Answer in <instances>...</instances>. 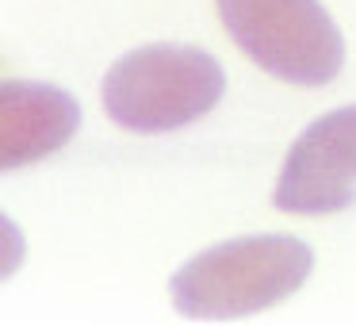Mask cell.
Segmentation results:
<instances>
[{
  "label": "cell",
  "instance_id": "5b68a950",
  "mask_svg": "<svg viewBox=\"0 0 356 326\" xmlns=\"http://www.w3.org/2000/svg\"><path fill=\"white\" fill-rule=\"evenodd\" d=\"M77 131V104L65 93L27 81H4V169L54 154Z\"/></svg>",
  "mask_w": 356,
  "mask_h": 326
},
{
  "label": "cell",
  "instance_id": "277c9868",
  "mask_svg": "<svg viewBox=\"0 0 356 326\" xmlns=\"http://www.w3.org/2000/svg\"><path fill=\"white\" fill-rule=\"evenodd\" d=\"M356 200V108L330 111L299 134L276 180L287 215H333Z\"/></svg>",
  "mask_w": 356,
  "mask_h": 326
},
{
  "label": "cell",
  "instance_id": "6da1fadb",
  "mask_svg": "<svg viewBox=\"0 0 356 326\" xmlns=\"http://www.w3.org/2000/svg\"><path fill=\"white\" fill-rule=\"evenodd\" d=\"M310 249L284 234L203 249L172 277V307L188 318H241L287 300L307 280Z\"/></svg>",
  "mask_w": 356,
  "mask_h": 326
},
{
  "label": "cell",
  "instance_id": "3957f363",
  "mask_svg": "<svg viewBox=\"0 0 356 326\" xmlns=\"http://www.w3.org/2000/svg\"><path fill=\"white\" fill-rule=\"evenodd\" d=\"M218 20L272 77L291 85H325L337 77L345 47L333 20L314 0H215Z\"/></svg>",
  "mask_w": 356,
  "mask_h": 326
},
{
  "label": "cell",
  "instance_id": "7a4b0ae2",
  "mask_svg": "<svg viewBox=\"0 0 356 326\" xmlns=\"http://www.w3.org/2000/svg\"><path fill=\"white\" fill-rule=\"evenodd\" d=\"M222 96V70L192 47H146L119 58L104 77V108L138 134L177 131L207 116Z\"/></svg>",
  "mask_w": 356,
  "mask_h": 326
}]
</instances>
